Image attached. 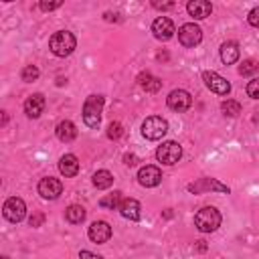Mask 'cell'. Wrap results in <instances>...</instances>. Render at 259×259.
<instances>
[{
	"label": "cell",
	"mask_w": 259,
	"mask_h": 259,
	"mask_svg": "<svg viewBox=\"0 0 259 259\" xmlns=\"http://www.w3.org/2000/svg\"><path fill=\"white\" fill-rule=\"evenodd\" d=\"M49 47H51L53 55H57V57H69V55L75 51L77 40H75V34H73V32H69V30H59V32H55V34L51 36Z\"/></svg>",
	"instance_id": "6da1fadb"
},
{
	"label": "cell",
	"mask_w": 259,
	"mask_h": 259,
	"mask_svg": "<svg viewBox=\"0 0 259 259\" xmlns=\"http://www.w3.org/2000/svg\"><path fill=\"white\" fill-rule=\"evenodd\" d=\"M194 225L200 233H212L221 227V212L214 206H204L194 214Z\"/></svg>",
	"instance_id": "7a4b0ae2"
},
{
	"label": "cell",
	"mask_w": 259,
	"mask_h": 259,
	"mask_svg": "<svg viewBox=\"0 0 259 259\" xmlns=\"http://www.w3.org/2000/svg\"><path fill=\"white\" fill-rule=\"evenodd\" d=\"M101 109H103V97L101 95H89L83 103V121L89 127H97L101 121Z\"/></svg>",
	"instance_id": "3957f363"
},
{
	"label": "cell",
	"mask_w": 259,
	"mask_h": 259,
	"mask_svg": "<svg viewBox=\"0 0 259 259\" xmlns=\"http://www.w3.org/2000/svg\"><path fill=\"white\" fill-rule=\"evenodd\" d=\"M166 132H168V121L160 115H150L142 123V136L146 140H160V138H164Z\"/></svg>",
	"instance_id": "277c9868"
},
{
	"label": "cell",
	"mask_w": 259,
	"mask_h": 259,
	"mask_svg": "<svg viewBox=\"0 0 259 259\" xmlns=\"http://www.w3.org/2000/svg\"><path fill=\"white\" fill-rule=\"evenodd\" d=\"M156 158H158L162 164L172 166V164H176V162L182 158V148H180L178 142H164V144L156 150Z\"/></svg>",
	"instance_id": "5b68a950"
},
{
	"label": "cell",
	"mask_w": 259,
	"mask_h": 259,
	"mask_svg": "<svg viewBox=\"0 0 259 259\" xmlns=\"http://www.w3.org/2000/svg\"><path fill=\"white\" fill-rule=\"evenodd\" d=\"M2 214H4V219H8L10 223H20V221L24 219V214H26V204H24V200L18 198V196L8 198V200L4 202V206H2Z\"/></svg>",
	"instance_id": "8992f818"
},
{
	"label": "cell",
	"mask_w": 259,
	"mask_h": 259,
	"mask_svg": "<svg viewBox=\"0 0 259 259\" xmlns=\"http://www.w3.org/2000/svg\"><path fill=\"white\" fill-rule=\"evenodd\" d=\"M178 40L182 47H196L202 40V30L194 22H186L178 28Z\"/></svg>",
	"instance_id": "52a82bcc"
},
{
	"label": "cell",
	"mask_w": 259,
	"mask_h": 259,
	"mask_svg": "<svg viewBox=\"0 0 259 259\" xmlns=\"http://www.w3.org/2000/svg\"><path fill=\"white\" fill-rule=\"evenodd\" d=\"M206 190H217V192H225V194L231 192V188L227 184L219 182L217 178H198L196 182H190L188 184V192H192V194L206 192Z\"/></svg>",
	"instance_id": "ba28073f"
},
{
	"label": "cell",
	"mask_w": 259,
	"mask_h": 259,
	"mask_svg": "<svg viewBox=\"0 0 259 259\" xmlns=\"http://www.w3.org/2000/svg\"><path fill=\"white\" fill-rule=\"evenodd\" d=\"M202 79H204L206 87L217 95H227L231 91V83L225 77H221L219 73H214V71H202Z\"/></svg>",
	"instance_id": "9c48e42d"
},
{
	"label": "cell",
	"mask_w": 259,
	"mask_h": 259,
	"mask_svg": "<svg viewBox=\"0 0 259 259\" xmlns=\"http://www.w3.org/2000/svg\"><path fill=\"white\" fill-rule=\"evenodd\" d=\"M166 103H168V107L174 109V111H186V109L192 105V97H190V93L184 91V89H174V91H170V95L166 97Z\"/></svg>",
	"instance_id": "30bf717a"
},
{
	"label": "cell",
	"mask_w": 259,
	"mask_h": 259,
	"mask_svg": "<svg viewBox=\"0 0 259 259\" xmlns=\"http://www.w3.org/2000/svg\"><path fill=\"white\" fill-rule=\"evenodd\" d=\"M152 32L158 40H170L174 36V22L168 18V16H158L154 22H152Z\"/></svg>",
	"instance_id": "8fae6325"
},
{
	"label": "cell",
	"mask_w": 259,
	"mask_h": 259,
	"mask_svg": "<svg viewBox=\"0 0 259 259\" xmlns=\"http://www.w3.org/2000/svg\"><path fill=\"white\" fill-rule=\"evenodd\" d=\"M61 192H63V184H61L59 178L47 176V178H42V180L38 182V194H40L42 198L53 200V198H57Z\"/></svg>",
	"instance_id": "7c38bea8"
},
{
	"label": "cell",
	"mask_w": 259,
	"mask_h": 259,
	"mask_svg": "<svg viewBox=\"0 0 259 259\" xmlns=\"http://www.w3.org/2000/svg\"><path fill=\"white\" fill-rule=\"evenodd\" d=\"M160 180H162V172H160V168H156V166H144V168H140V172H138V182H140L142 186H146V188L158 186Z\"/></svg>",
	"instance_id": "4fadbf2b"
},
{
	"label": "cell",
	"mask_w": 259,
	"mask_h": 259,
	"mask_svg": "<svg viewBox=\"0 0 259 259\" xmlns=\"http://www.w3.org/2000/svg\"><path fill=\"white\" fill-rule=\"evenodd\" d=\"M87 235L93 243H105V241L111 239V227L105 221H95V223H91Z\"/></svg>",
	"instance_id": "5bb4252c"
},
{
	"label": "cell",
	"mask_w": 259,
	"mask_h": 259,
	"mask_svg": "<svg viewBox=\"0 0 259 259\" xmlns=\"http://www.w3.org/2000/svg\"><path fill=\"white\" fill-rule=\"evenodd\" d=\"M186 10H188V14H190L192 18L202 20V18L210 16V12H212V4H210L208 0H190V2L186 4Z\"/></svg>",
	"instance_id": "9a60e30c"
},
{
	"label": "cell",
	"mask_w": 259,
	"mask_h": 259,
	"mask_svg": "<svg viewBox=\"0 0 259 259\" xmlns=\"http://www.w3.org/2000/svg\"><path fill=\"white\" fill-rule=\"evenodd\" d=\"M42 109H45V95H42V93H34V95H30V97L24 101V113H26L30 119L40 117Z\"/></svg>",
	"instance_id": "2e32d148"
},
{
	"label": "cell",
	"mask_w": 259,
	"mask_h": 259,
	"mask_svg": "<svg viewBox=\"0 0 259 259\" xmlns=\"http://www.w3.org/2000/svg\"><path fill=\"white\" fill-rule=\"evenodd\" d=\"M59 170L65 178H73L77 172H79V160L75 154H65L61 160H59Z\"/></svg>",
	"instance_id": "e0dca14e"
},
{
	"label": "cell",
	"mask_w": 259,
	"mask_h": 259,
	"mask_svg": "<svg viewBox=\"0 0 259 259\" xmlns=\"http://www.w3.org/2000/svg\"><path fill=\"white\" fill-rule=\"evenodd\" d=\"M55 134H57V138H59L61 142H73V140L77 138V127H75L73 121L65 119V121H59V123H57Z\"/></svg>",
	"instance_id": "ac0fdd59"
},
{
	"label": "cell",
	"mask_w": 259,
	"mask_h": 259,
	"mask_svg": "<svg viewBox=\"0 0 259 259\" xmlns=\"http://www.w3.org/2000/svg\"><path fill=\"white\" fill-rule=\"evenodd\" d=\"M119 212H121L123 219L140 221V202L136 198H123L121 200V206H119Z\"/></svg>",
	"instance_id": "d6986e66"
},
{
	"label": "cell",
	"mask_w": 259,
	"mask_h": 259,
	"mask_svg": "<svg viewBox=\"0 0 259 259\" xmlns=\"http://www.w3.org/2000/svg\"><path fill=\"white\" fill-rule=\"evenodd\" d=\"M221 59H223V63H227V65L237 63V59H239V45H237L235 40L223 42V47H221Z\"/></svg>",
	"instance_id": "ffe728a7"
},
{
	"label": "cell",
	"mask_w": 259,
	"mask_h": 259,
	"mask_svg": "<svg viewBox=\"0 0 259 259\" xmlns=\"http://www.w3.org/2000/svg\"><path fill=\"white\" fill-rule=\"evenodd\" d=\"M138 85H140L142 89L150 91V93H156V91L162 87V81H160L158 77L150 75V73H140V75H138Z\"/></svg>",
	"instance_id": "44dd1931"
},
{
	"label": "cell",
	"mask_w": 259,
	"mask_h": 259,
	"mask_svg": "<svg viewBox=\"0 0 259 259\" xmlns=\"http://www.w3.org/2000/svg\"><path fill=\"white\" fill-rule=\"evenodd\" d=\"M85 208L81 206V204H71L67 210H65V219L69 221V223H73V225H79V223H83L85 221Z\"/></svg>",
	"instance_id": "7402d4cb"
},
{
	"label": "cell",
	"mask_w": 259,
	"mask_h": 259,
	"mask_svg": "<svg viewBox=\"0 0 259 259\" xmlns=\"http://www.w3.org/2000/svg\"><path fill=\"white\" fill-rule=\"evenodd\" d=\"M111 184H113L111 172H107V170H97V172L93 174V186H95V188L103 190V188H109Z\"/></svg>",
	"instance_id": "603a6c76"
},
{
	"label": "cell",
	"mask_w": 259,
	"mask_h": 259,
	"mask_svg": "<svg viewBox=\"0 0 259 259\" xmlns=\"http://www.w3.org/2000/svg\"><path fill=\"white\" fill-rule=\"evenodd\" d=\"M121 192L119 190H115L113 194H107V196H103L101 200H99V204L103 206V208H119L121 206Z\"/></svg>",
	"instance_id": "cb8c5ba5"
},
{
	"label": "cell",
	"mask_w": 259,
	"mask_h": 259,
	"mask_svg": "<svg viewBox=\"0 0 259 259\" xmlns=\"http://www.w3.org/2000/svg\"><path fill=\"white\" fill-rule=\"evenodd\" d=\"M259 71V63L255 59H245L241 65H239V75L243 77H249V75H255Z\"/></svg>",
	"instance_id": "d4e9b609"
},
{
	"label": "cell",
	"mask_w": 259,
	"mask_h": 259,
	"mask_svg": "<svg viewBox=\"0 0 259 259\" xmlns=\"http://www.w3.org/2000/svg\"><path fill=\"white\" fill-rule=\"evenodd\" d=\"M221 109L225 111V115L235 117V115H239V113H241V103H239V101H235V99H227V101H223Z\"/></svg>",
	"instance_id": "484cf974"
},
{
	"label": "cell",
	"mask_w": 259,
	"mask_h": 259,
	"mask_svg": "<svg viewBox=\"0 0 259 259\" xmlns=\"http://www.w3.org/2000/svg\"><path fill=\"white\" fill-rule=\"evenodd\" d=\"M38 75H40V71H38L34 65H26V67L22 69V73H20L22 81H26V83H30V81H36V79H38Z\"/></svg>",
	"instance_id": "4316f807"
},
{
	"label": "cell",
	"mask_w": 259,
	"mask_h": 259,
	"mask_svg": "<svg viewBox=\"0 0 259 259\" xmlns=\"http://www.w3.org/2000/svg\"><path fill=\"white\" fill-rule=\"evenodd\" d=\"M123 136V125L119 121H111L109 127H107V138L109 140H119Z\"/></svg>",
	"instance_id": "83f0119b"
},
{
	"label": "cell",
	"mask_w": 259,
	"mask_h": 259,
	"mask_svg": "<svg viewBox=\"0 0 259 259\" xmlns=\"http://www.w3.org/2000/svg\"><path fill=\"white\" fill-rule=\"evenodd\" d=\"M247 95L253 97V99H259V77L253 79V81H249V85H247Z\"/></svg>",
	"instance_id": "f1b7e54d"
},
{
	"label": "cell",
	"mask_w": 259,
	"mask_h": 259,
	"mask_svg": "<svg viewBox=\"0 0 259 259\" xmlns=\"http://www.w3.org/2000/svg\"><path fill=\"white\" fill-rule=\"evenodd\" d=\"M247 20H249V24H251V26H255V28H259V6H257V8H253V10L249 12V16H247Z\"/></svg>",
	"instance_id": "f546056e"
},
{
	"label": "cell",
	"mask_w": 259,
	"mask_h": 259,
	"mask_svg": "<svg viewBox=\"0 0 259 259\" xmlns=\"http://www.w3.org/2000/svg\"><path fill=\"white\" fill-rule=\"evenodd\" d=\"M42 221H45V214H42V212H32V217L28 219L30 227H40V225H42Z\"/></svg>",
	"instance_id": "4dcf8cb0"
},
{
	"label": "cell",
	"mask_w": 259,
	"mask_h": 259,
	"mask_svg": "<svg viewBox=\"0 0 259 259\" xmlns=\"http://www.w3.org/2000/svg\"><path fill=\"white\" fill-rule=\"evenodd\" d=\"M61 4H63V2H40V4H38V8H40V10H49V12H51V10L59 8Z\"/></svg>",
	"instance_id": "1f68e13d"
},
{
	"label": "cell",
	"mask_w": 259,
	"mask_h": 259,
	"mask_svg": "<svg viewBox=\"0 0 259 259\" xmlns=\"http://www.w3.org/2000/svg\"><path fill=\"white\" fill-rule=\"evenodd\" d=\"M152 6L158 10H170V8H174V2H152Z\"/></svg>",
	"instance_id": "d6a6232c"
},
{
	"label": "cell",
	"mask_w": 259,
	"mask_h": 259,
	"mask_svg": "<svg viewBox=\"0 0 259 259\" xmlns=\"http://www.w3.org/2000/svg\"><path fill=\"white\" fill-rule=\"evenodd\" d=\"M79 259H101V257L95 255V253H91V251H81L79 253Z\"/></svg>",
	"instance_id": "836d02e7"
},
{
	"label": "cell",
	"mask_w": 259,
	"mask_h": 259,
	"mask_svg": "<svg viewBox=\"0 0 259 259\" xmlns=\"http://www.w3.org/2000/svg\"><path fill=\"white\" fill-rule=\"evenodd\" d=\"M123 162H125V166H134V164L138 162V158H136L134 154H125V156H123Z\"/></svg>",
	"instance_id": "e575fe53"
},
{
	"label": "cell",
	"mask_w": 259,
	"mask_h": 259,
	"mask_svg": "<svg viewBox=\"0 0 259 259\" xmlns=\"http://www.w3.org/2000/svg\"><path fill=\"white\" fill-rule=\"evenodd\" d=\"M6 121H8V113L4 111V117H2V125H6Z\"/></svg>",
	"instance_id": "d590c367"
},
{
	"label": "cell",
	"mask_w": 259,
	"mask_h": 259,
	"mask_svg": "<svg viewBox=\"0 0 259 259\" xmlns=\"http://www.w3.org/2000/svg\"><path fill=\"white\" fill-rule=\"evenodd\" d=\"M2 259H8V257H6V255H4V257H2Z\"/></svg>",
	"instance_id": "8d00e7d4"
}]
</instances>
